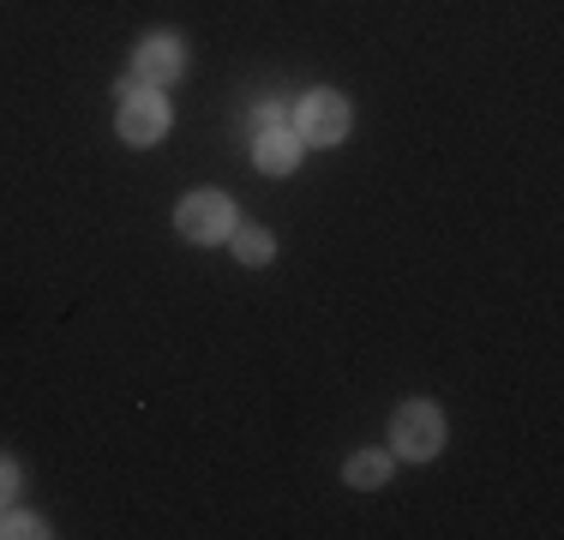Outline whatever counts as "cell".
Masks as SVG:
<instances>
[{"mask_svg":"<svg viewBox=\"0 0 564 540\" xmlns=\"http://www.w3.org/2000/svg\"><path fill=\"white\" fill-rule=\"evenodd\" d=\"M163 132H169V102L151 97L139 78H127V85H120V139L127 144H156Z\"/></svg>","mask_w":564,"mask_h":540,"instance_id":"cell-1","label":"cell"},{"mask_svg":"<svg viewBox=\"0 0 564 540\" xmlns=\"http://www.w3.org/2000/svg\"><path fill=\"white\" fill-rule=\"evenodd\" d=\"M391 432H397V451L402 456L426 463V456H438V444H445V414H438L433 402H402Z\"/></svg>","mask_w":564,"mask_h":540,"instance_id":"cell-2","label":"cell"},{"mask_svg":"<svg viewBox=\"0 0 564 540\" xmlns=\"http://www.w3.org/2000/svg\"><path fill=\"white\" fill-rule=\"evenodd\" d=\"M174 223H181V235L193 240V247H210V240H228V235H235V210H228L223 193H193V198H181Z\"/></svg>","mask_w":564,"mask_h":540,"instance_id":"cell-3","label":"cell"},{"mask_svg":"<svg viewBox=\"0 0 564 540\" xmlns=\"http://www.w3.org/2000/svg\"><path fill=\"white\" fill-rule=\"evenodd\" d=\"M348 102L337 90H313V97L301 102V115H294V132H301V144H343L348 139Z\"/></svg>","mask_w":564,"mask_h":540,"instance_id":"cell-4","label":"cell"},{"mask_svg":"<svg viewBox=\"0 0 564 540\" xmlns=\"http://www.w3.org/2000/svg\"><path fill=\"white\" fill-rule=\"evenodd\" d=\"M132 66H139V85H169V78H181V66H186V48H181V36H169V31H156V36H144L139 54H132Z\"/></svg>","mask_w":564,"mask_h":540,"instance_id":"cell-5","label":"cell"},{"mask_svg":"<svg viewBox=\"0 0 564 540\" xmlns=\"http://www.w3.org/2000/svg\"><path fill=\"white\" fill-rule=\"evenodd\" d=\"M301 132H289V127H271V132H259V144H252V162H259L264 174H289L294 162H301Z\"/></svg>","mask_w":564,"mask_h":540,"instance_id":"cell-6","label":"cell"},{"mask_svg":"<svg viewBox=\"0 0 564 540\" xmlns=\"http://www.w3.org/2000/svg\"><path fill=\"white\" fill-rule=\"evenodd\" d=\"M348 480H355V486H384V480H391V456H384V451H355V456H348Z\"/></svg>","mask_w":564,"mask_h":540,"instance_id":"cell-7","label":"cell"},{"mask_svg":"<svg viewBox=\"0 0 564 540\" xmlns=\"http://www.w3.org/2000/svg\"><path fill=\"white\" fill-rule=\"evenodd\" d=\"M228 247H235L240 264H271V235H264V228H240Z\"/></svg>","mask_w":564,"mask_h":540,"instance_id":"cell-8","label":"cell"},{"mask_svg":"<svg viewBox=\"0 0 564 540\" xmlns=\"http://www.w3.org/2000/svg\"><path fill=\"white\" fill-rule=\"evenodd\" d=\"M31 534H48L31 510H7V517H0V540H31Z\"/></svg>","mask_w":564,"mask_h":540,"instance_id":"cell-9","label":"cell"},{"mask_svg":"<svg viewBox=\"0 0 564 540\" xmlns=\"http://www.w3.org/2000/svg\"><path fill=\"white\" fill-rule=\"evenodd\" d=\"M271 127H282V108H276V102L252 108V132H271Z\"/></svg>","mask_w":564,"mask_h":540,"instance_id":"cell-10","label":"cell"},{"mask_svg":"<svg viewBox=\"0 0 564 540\" xmlns=\"http://www.w3.org/2000/svg\"><path fill=\"white\" fill-rule=\"evenodd\" d=\"M12 493H19V468H12L7 456H0V505H7Z\"/></svg>","mask_w":564,"mask_h":540,"instance_id":"cell-11","label":"cell"}]
</instances>
